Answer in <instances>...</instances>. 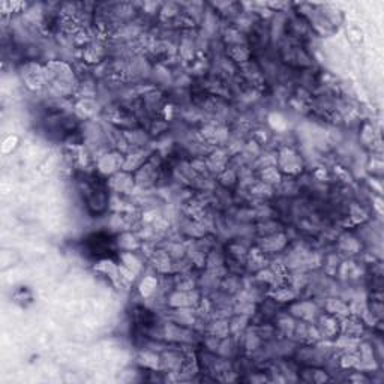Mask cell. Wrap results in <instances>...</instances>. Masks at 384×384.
<instances>
[{
	"mask_svg": "<svg viewBox=\"0 0 384 384\" xmlns=\"http://www.w3.org/2000/svg\"><path fill=\"white\" fill-rule=\"evenodd\" d=\"M287 245V237L282 233H275L270 236H266L260 242V249L263 252H278L285 248Z\"/></svg>",
	"mask_w": 384,
	"mask_h": 384,
	"instance_id": "obj_7",
	"label": "cell"
},
{
	"mask_svg": "<svg viewBox=\"0 0 384 384\" xmlns=\"http://www.w3.org/2000/svg\"><path fill=\"white\" fill-rule=\"evenodd\" d=\"M165 336L174 342H188L191 341V332L186 327L179 326L176 323H168L165 326Z\"/></svg>",
	"mask_w": 384,
	"mask_h": 384,
	"instance_id": "obj_10",
	"label": "cell"
},
{
	"mask_svg": "<svg viewBox=\"0 0 384 384\" xmlns=\"http://www.w3.org/2000/svg\"><path fill=\"white\" fill-rule=\"evenodd\" d=\"M161 365L164 369H168L171 372H180L182 366H183V357L179 353L168 351L161 357Z\"/></svg>",
	"mask_w": 384,
	"mask_h": 384,
	"instance_id": "obj_12",
	"label": "cell"
},
{
	"mask_svg": "<svg viewBox=\"0 0 384 384\" xmlns=\"http://www.w3.org/2000/svg\"><path fill=\"white\" fill-rule=\"evenodd\" d=\"M200 303V293L194 288L189 291L177 290L168 297V305L171 308H195Z\"/></svg>",
	"mask_w": 384,
	"mask_h": 384,
	"instance_id": "obj_4",
	"label": "cell"
},
{
	"mask_svg": "<svg viewBox=\"0 0 384 384\" xmlns=\"http://www.w3.org/2000/svg\"><path fill=\"white\" fill-rule=\"evenodd\" d=\"M276 164L279 171L287 174H297L303 170V161L291 149H282L278 155Z\"/></svg>",
	"mask_w": 384,
	"mask_h": 384,
	"instance_id": "obj_1",
	"label": "cell"
},
{
	"mask_svg": "<svg viewBox=\"0 0 384 384\" xmlns=\"http://www.w3.org/2000/svg\"><path fill=\"white\" fill-rule=\"evenodd\" d=\"M219 180L222 185L225 186H233L236 180H237V176L234 173V170H224L221 174H219Z\"/></svg>",
	"mask_w": 384,
	"mask_h": 384,
	"instance_id": "obj_32",
	"label": "cell"
},
{
	"mask_svg": "<svg viewBox=\"0 0 384 384\" xmlns=\"http://www.w3.org/2000/svg\"><path fill=\"white\" fill-rule=\"evenodd\" d=\"M119 246L122 249H125L126 252H132L134 249L138 248V240H137L135 236L129 234V233H125L119 237Z\"/></svg>",
	"mask_w": 384,
	"mask_h": 384,
	"instance_id": "obj_25",
	"label": "cell"
},
{
	"mask_svg": "<svg viewBox=\"0 0 384 384\" xmlns=\"http://www.w3.org/2000/svg\"><path fill=\"white\" fill-rule=\"evenodd\" d=\"M251 192L257 197H270L272 195V186L264 183V182H260L257 185H254L251 188Z\"/></svg>",
	"mask_w": 384,
	"mask_h": 384,
	"instance_id": "obj_29",
	"label": "cell"
},
{
	"mask_svg": "<svg viewBox=\"0 0 384 384\" xmlns=\"http://www.w3.org/2000/svg\"><path fill=\"white\" fill-rule=\"evenodd\" d=\"M149 152L146 150H135L132 153H129L126 158H125V164H123V171H128V173H132V171H137L140 170L147 161H149Z\"/></svg>",
	"mask_w": 384,
	"mask_h": 384,
	"instance_id": "obj_8",
	"label": "cell"
},
{
	"mask_svg": "<svg viewBox=\"0 0 384 384\" xmlns=\"http://www.w3.org/2000/svg\"><path fill=\"white\" fill-rule=\"evenodd\" d=\"M326 309L330 315L341 317V318H347L350 315L351 309L348 308V305H345L342 300L339 299H329L326 303Z\"/></svg>",
	"mask_w": 384,
	"mask_h": 384,
	"instance_id": "obj_14",
	"label": "cell"
},
{
	"mask_svg": "<svg viewBox=\"0 0 384 384\" xmlns=\"http://www.w3.org/2000/svg\"><path fill=\"white\" fill-rule=\"evenodd\" d=\"M326 380H327V375H326L324 372H321V371H315V378H314V381L320 383V381H326Z\"/></svg>",
	"mask_w": 384,
	"mask_h": 384,
	"instance_id": "obj_34",
	"label": "cell"
},
{
	"mask_svg": "<svg viewBox=\"0 0 384 384\" xmlns=\"http://www.w3.org/2000/svg\"><path fill=\"white\" fill-rule=\"evenodd\" d=\"M233 312L237 315H248L251 317L255 312V303L252 302H243V300H236L233 306Z\"/></svg>",
	"mask_w": 384,
	"mask_h": 384,
	"instance_id": "obj_22",
	"label": "cell"
},
{
	"mask_svg": "<svg viewBox=\"0 0 384 384\" xmlns=\"http://www.w3.org/2000/svg\"><path fill=\"white\" fill-rule=\"evenodd\" d=\"M249 317L248 315H234V318L228 323L230 324V332L234 333V335H239L240 332L245 330L246 324H248Z\"/></svg>",
	"mask_w": 384,
	"mask_h": 384,
	"instance_id": "obj_24",
	"label": "cell"
},
{
	"mask_svg": "<svg viewBox=\"0 0 384 384\" xmlns=\"http://www.w3.org/2000/svg\"><path fill=\"white\" fill-rule=\"evenodd\" d=\"M342 332H344V335L357 338L362 333V323L359 321V318L348 315V318L342 324Z\"/></svg>",
	"mask_w": 384,
	"mask_h": 384,
	"instance_id": "obj_18",
	"label": "cell"
},
{
	"mask_svg": "<svg viewBox=\"0 0 384 384\" xmlns=\"http://www.w3.org/2000/svg\"><path fill=\"white\" fill-rule=\"evenodd\" d=\"M173 320L176 324L179 326H191L195 323V314H194V309L192 308H176L174 314H173Z\"/></svg>",
	"mask_w": 384,
	"mask_h": 384,
	"instance_id": "obj_15",
	"label": "cell"
},
{
	"mask_svg": "<svg viewBox=\"0 0 384 384\" xmlns=\"http://www.w3.org/2000/svg\"><path fill=\"white\" fill-rule=\"evenodd\" d=\"M152 261H153V266L155 269L161 273H168V272L173 269V264H171V257L168 252L165 251H158L153 254L152 257Z\"/></svg>",
	"mask_w": 384,
	"mask_h": 384,
	"instance_id": "obj_13",
	"label": "cell"
},
{
	"mask_svg": "<svg viewBox=\"0 0 384 384\" xmlns=\"http://www.w3.org/2000/svg\"><path fill=\"white\" fill-rule=\"evenodd\" d=\"M23 80L26 81V84L30 87V89H42L44 84L47 83V75H46V68H41L38 65H33V63H29L23 68Z\"/></svg>",
	"mask_w": 384,
	"mask_h": 384,
	"instance_id": "obj_3",
	"label": "cell"
},
{
	"mask_svg": "<svg viewBox=\"0 0 384 384\" xmlns=\"http://www.w3.org/2000/svg\"><path fill=\"white\" fill-rule=\"evenodd\" d=\"M261 180L267 183V185H270V186L272 185H278L282 180L281 171L276 168V165L275 167H266V168L261 170Z\"/></svg>",
	"mask_w": 384,
	"mask_h": 384,
	"instance_id": "obj_19",
	"label": "cell"
},
{
	"mask_svg": "<svg viewBox=\"0 0 384 384\" xmlns=\"http://www.w3.org/2000/svg\"><path fill=\"white\" fill-rule=\"evenodd\" d=\"M233 350H234V344L231 339H228V336L221 339V344L218 347V354H221L222 357H228V356H231Z\"/></svg>",
	"mask_w": 384,
	"mask_h": 384,
	"instance_id": "obj_30",
	"label": "cell"
},
{
	"mask_svg": "<svg viewBox=\"0 0 384 384\" xmlns=\"http://www.w3.org/2000/svg\"><path fill=\"white\" fill-rule=\"evenodd\" d=\"M228 333H230V324L225 320H218L210 326V335L213 336L224 339L228 336Z\"/></svg>",
	"mask_w": 384,
	"mask_h": 384,
	"instance_id": "obj_21",
	"label": "cell"
},
{
	"mask_svg": "<svg viewBox=\"0 0 384 384\" xmlns=\"http://www.w3.org/2000/svg\"><path fill=\"white\" fill-rule=\"evenodd\" d=\"M134 179H135V185L140 188H150L152 185H155V182L158 179V170L155 164L152 162V159H149L140 170H137Z\"/></svg>",
	"mask_w": 384,
	"mask_h": 384,
	"instance_id": "obj_6",
	"label": "cell"
},
{
	"mask_svg": "<svg viewBox=\"0 0 384 384\" xmlns=\"http://www.w3.org/2000/svg\"><path fill=\"white\" fill-rule=\"evenodd\" d=\"M320 335L321 336H333L336 332H338V323L333 317L329 315H323L320 317Z\"/></svg>",
	"mask_w": 384,
	"mask_h": 384,
	"instance_id": "obj_16",
	"label": "cell"
},
{
	"mask_svg": "<svg viewBox=\"0 0 384 384\" xmlns=\"http://www.w3.org/2000/svg\"><path fill=\"white\" fill-rule=\"evenodd\" d=\"M123 164H125V158H122L120 153H105L104 156L98 159V170L102 174H108L113 176L119 170H123Z\"/></svg>",
	"mask_w": 384,
	"mask_h": 384,
	"instance_id": "obj_5",
	"label": "cell"
},
{
	"mask_svg": "<svg viewBox=\"0 0 384 384\" xmlns=\"http://www.w3.org/2000/svg\"><path fill=\"white\" fill-rule=\"evenodd\" d=\"M230 57L234 60V62H239V63H243L249 59V51L246 50V47L243 46H234L231 47L230 50Z\"/></svg>",
	"mask_w": 384,
	"mask_h": 384,
	"instance_id": "obj_26",
	"label": "cell"
},
{
	"mask_svg": "<svg viewBox=\"0 0 384 384\" xmlns=\"http://www.w3.org/2000/svg\"><path fill=\"white\" fill-rule=\"evenodd\" d=\"M227 161H228V156H227L225 153L221 152V150H216V152H213L209 158L206 159L207 170L212 171V173L221 174L225 170Z\"/></svg>",
	"mask_w": 384,
	"mask_h": 384,
	"instance_id": "obj_11",
	"label": "cell"
},
{
	"mask_svg": "<svg viewBox=\"0 0 384 384\" xmlns=\"http://www.w3.org/2000/svg\"><path fill=\"white\" fill-rule=\"evenodd\" d=\"M108 186L116 194H132L135 188V179L131 173L120 170L111 176V179L108 180Z\"/></svg>",
	"mask_w": 384,
	"mask_h": 384,
	"instance_id": "obj_2",
	"label": "cell"
},
{
	"mask_svg": "<svg viewBox=\"0 0 384 384\" xmlns=\"http://www.w3.org/2000/svg\"><path fill=\"white\" fill-rule=\"evenodd\" d=\"M260 335H257V333H254V332H249L248 335H246V338H245V347L248 348V350H255V348H258L260 347Z\"/></svg>",
	"mask_w": 384,
	"mask_h": 384,
	"instance_id": "obj_33",
	"label": "cell"
},
{
	"mask_svg": "<svg viewBox=\"0 0 384 384\" xmlns=\"http://www.w3.org/2000/svg\"><path fill=\"white\" fill-rule=\"evenodd\" d=\"M272 297L275 299V300H278V302H282V303H285V302H291L296 299V293H294L291 288H276V291H273L272 293Z\"/></svg>",
	"mask_w": 384,
	"mask_h": 384,
	"instance_id": "obj_28",
	"label": "cell"
},
{
	"mask_svg": "<svg viewBox=\"0 0 384 384\" xmlns=\"http://www.w3.org/2000/svg\"><path fill=\"white\" fill-rule=\"evenodd\" d=\"M339 248L342 249V251H345V252L354 254V252L359 251L360 245H359V242H357L353 236L345 234V236H342L341 240H339Z\"/></svg>",
	"mask_w": 384,
	"mask_h": 384,
	"instance_id": "obj_23",
	"label": "cell"
},
{
	"mask_svg": "<svg viewBox=\"0 0 384 384\" xmlns=\"http://www.w3.org/2000/svg\"><path fill=\"white\" fill-rule=\"evenodd\" d=\"M317 312L318 309L312 302H300L291 308V314L300 318L302 321H312L317 317Z\"/></svg>",
	"mask_w": 384,
	"mask_h": 384,
	"instance_id": "obj_9",
	"label": "cell"
},
{
	"mask_svg": "<svg viewBox=\"0 0 384 384\" xmlns=\"http://www.w3.org/2000/svg\"><path fill=\"white\" fill-rule=\"evenodd\" d=\"M156 288H158V281H156L155 276H146V278L143 279L141 285H140L141 293H143V296H146V297L155 293Z\"/></svg>",
	"mask_w": 384,
	"mask_h": 384,
	"instance_id": "obj_27",
	"label": "cell"
},
{
	"mask_svg": "<svg viewBox=\"0 0 384 384\" xmlns=\"http://www.w3.org/2000/svg\"><path fill=\"white\" fill-rule=\"evenodd\" d=\"M138 363L143 368L155 371V369H159V366H161V357H159L158 354L152 353V351H143L138 356Z\"/></svg>",
	"mask_w": 384,
	"mask_h": 384,
	"instance_id": "obj_17",
	"label": "cell"
},
{
	"mask_svg": "<svg viewBox=\"0 0 384 384\" xmlns=\"http://www.w3.org/2000/svg\"><path fill=\"white\" fill-rule=\"evenodd\" d=\"M120 258H122L123 267L132 272L134 275H137V273L140 272V269H141V261L137 258L132 252H123V254L120 255Z\"/></svg>",
	"mask_w": 384,
	"mask_h": 384,
	"instance_id": "obj_20",
	"label": "cell"
},
{
	"mask_svg": "<svg viewBox=\"0 0 384 384\" xmlns=\"http://www.w3.org/2000/svg\"><path fill=\"white\" fill-rule=\"evenodd\" d=\"M278 326H279V329H281L285 335H291L294 332L296 323H294V320L291 317H284V318L279 320Z\"/></svg>",
	"mask_w": 384,
	"mask_h": 384,
	"instance_id": "obj_31",
	"label": "cell"
}]
</instances>
